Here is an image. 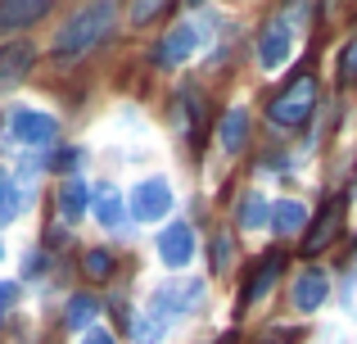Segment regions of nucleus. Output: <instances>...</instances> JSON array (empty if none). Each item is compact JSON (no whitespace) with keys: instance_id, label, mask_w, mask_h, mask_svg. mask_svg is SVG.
I'll return each instance as SVG.
<instances>
[{"instance_id":"obj_15","label":"nucleus","mask_w":357,"mask_h":344,"mask_svg":"<svg viewBox=\"0 0 357 344\" xmlns=\"http://www.w3.org/2000/svg\"><path fill=\"white\" fill-rule=\"evenodd\" d=\"M91 213L100 218V227H105V231H118L122 222H127V200H122L114 186H100V190L91 195Z\"/></svg>"},{"instance_id":"obj_26","label":"nucleus","mask_w":357,"mask_h":344,"mask_svg":"<svg viewBox=\"0 0 357 344\" xmlns=\"http://www.w3.org/2000/svg\"><path fill=\"white\" fill-rule=\"evenodd\" d=\"M82 344H118V340H114V331H91Z\"/></svg>"},{"instance_id":"obj_2","label":"nucleus","mask_w":357,"mask_h":344,"mask_svg":"<svg viewBox=\"0 0 357 344\" xmlns=\"http://www.w3.org/2000/svg\"><path fill=\"white\" fill-rule=\"evenodd\" d=\"M5 136L9 145H23V150H50L54 141H59V123H54L50 114H36V109H9L5 118Z\"/></svg>"},{"instance_id":"obj_8","label":"nucleus","mask_w":357,"mask_h":344,"mask_svg":"<svg viewBox=\"0 0 357 344\" xmlns=\"http://www.w3.org/2000/svg\"><path fill=\"white\" fill-rule=\"evenodd\" d=\"M158 258L167 267H185L195 258V227L190 222H172V227L158 236Z\"/></svg>"},{"instance_id":"obj_3","label":"nucleus","mask_w":357,"mask_h":344,"mask_svg":"<svg viewBox=\"0 0 357 344\" xmlns=\"http://www.w3.org/2000/svg\"><path fill=\"white\" fill-rule=\"evenodd\" d=\"M312 105H317V77L312 73H298V77L267 105V118L276 127H298V123H307Z\"/></svg>"},{"instance_id":"obj_24","label":"nucleus","mask_w":357,"mask_h":344,"mask_svg":"<svg viewBox=\"0 0 357 344\" xmlns=\"http://www.w3.org/2000/svg\"><path fill=\"white\" fill-rule=\"evenodd\" d=\"M14 304H18V281H0V327L14 313Z\"/></svg>"},{"instance_id":"obj_22","label":"nucleus","mask_w":357,"mask_h":344,"mask_svg":"<svg viewBox=\"0 0 357 344\" xmlns=\"http://www.w3.org/2000/svg\"><path fill=\"white\" fill-rule=\"evenodd\" d=\"M340 82H344V87H353V82H357V36H353L349 45H344V59H340Z\"/></svg>"},{"instance_id":"obj_16","label":"nucleus","mask_w":357,"mask_h":344,"mask_svg":"<svg viewBox=\"0 0 357 344\" xmlns=\"http://www.w3.org/2000/svg\"><path fill=\"white\" fill-rule=\"evenodd\" d=\"M303 227H307V204H298V200L271 204V231L276 236H298Z\"/></svg>"},{"instance_id":"obj_20","label":"nucleus","mask_w":357,"mask_h":344,"mask_svg":"<svg viewBox=\"0 0 357 344\" xmlns=\"http://www.w3.org/2000/svg\"><path fill=\"white\" fill-rule=\"evenodd\" d=\"M231 263H236V245H231V236L227 231H218L213 236V272H231Z\"/></svg>"},{"instance_id":"obj_23","label":"nucleus","mask_w":357,"mask_h":344,"mask_svg":"<svg viewBox=\"0 0 357 344\" xmlns=\"http://www.w3.org/2000/svg\"><path fill=\"white\" fill-rule=\"evenodd\" d=\"M158 14H167L163 0H136V5H131V18H136V23H149V18H158Z\"/></svg>"},{"instance_id":"obj_21","label":"nucleus","mask_w":357,"mask_h":344,"mask_svg":"<svg viewBox=\"0 0 357 344\" xmlns=\"http://www.w3.org/2000/svg\"><path fill=\"white\" fill-rule=\"evenodd\" d=\"M82 263H86V276H96V281H105V276L114 272V254H109V249H91Z\"/></svg>"},{"instance_id":"obj_9","label":"nucleus","mask_w":357,"mask_h":344,"mask_svg":"<svg viewBox=\"0 0 357 344\" xmlns=\"http://www.w3.org/2000/svg\"><path fill=\"white\" fill-rule=\"evenodd\" d=\"M27 200H32V186L14 168H0V227H9V222L27 209Z\"/></svg>"},{"instance_id":"obj_5","label":"nucleus","mask_w":357,"mask_h":344,"mask_svg":"<svg viewBox=\"0 0 357 344\" xmlns=\"http://www.w3.org/2000/svg\"><path fill=\"white\" fill-rule=\"evenodd\" d=\"M32 63H36L32 41H5L0 45V96H9V91L32 73Z\"/></svg>"},{"instance_id":"obj_4","label":"nucleus","mask_w":357,"mask_h":344,"mask_svg":"<svg viewBox=\"0 0 357 344\" xmlns=\"http://www.w3.org/2000/svg\"><path fill=\"white\" fill-rule=\"evenodd\" d=\"M131 218L136 222H158V218H167V209H172V186L163 181V177H149V181H140L136 190H131Z\"/></svg>"},{"instance_id":"obj_7","label":"nucleus","mask_w":357,"mask_h":344,"mask_svg":"<svg viewBox=\"0 0 357 344\" xmlns=\"http://www.w3.org/2000/svg\"><path fill=\"white\" fill-rule=\"evenodd\" d=\"M340 227H344V200H331L312 218V227H307V236H303V245H298V249H303V254H321V249L340 236Z\"/></svg>"},{"instance_id":"obj_10","label":"nucleus","mask_w":357,"mask_h":344,"mask_svg":"<svg viewBox=\"0 0 357 344\" xmlns=\"http://www.w3.org/2000/svg\"><path fill=\"white\" fill-rule=\"evenodd\" d=\"M326 294H331V276L317 272V267H307V272L294 281V294H289V299H294V313H317L326 304Z\"/></svg>"},{"instance_id":"obj_11","label":"nucleus","mask_w":357,"mask_h":344,"mask_svg":"<svg viewBox=\"0 0 357 344\" xmlns=\"http://www.w3.org/2000/svg\"><path fill=\"white\" fill-rule=\"evenodd\" d=\"M285 59H289V27L280 18H271L258 36V63L262 68H280Z\"/></svg>"},{"instance_id":"obj_19","label":"nucleus","mask_w":357,"mask_h":344,"mask_svg":"<svg viewBox=\"0 0 357 344\" xmlns=\"http://www.w3.org/2000/svg\"><path fill=\"white\" fill-rule=\"evenodd\" d=\"M271 222V204L262 200V195H244V204H240V227L244 231H258V227H267Z\"/></svg>"},{"instance_id":"obj_25","label":"nucleus","mask_w":357,"mask_h":344,"mask_svg":"<svg viewBox=\"0 0 357 344\" xmlns=\"http://www.w3.org/2000/svg\"><path fill=\"white\" fill-rule=\"evenodd\" d=\"M77 163H82V154H77V150H59V154L50 159V168H59V172H73Z\"/></svg>"},{"instance_id":"obj_17","label":"nucleus","mask_w":357,"mask_h":344,"mask_svg":"<svg viewBox=\"0 0 357 344\" xmlns=\"http://www.w3.org/2000/svg\"><path fill=\"white\" fill-rule=\"evenodd\" d=\"M244 145H249V114L244 109H227V118H222V150L240 154Z\"/></svg>"},{"instance_id":"obj_6","label":"nucleus","mask_w":357,"mask_h":344,"mask_svg":"<svg viewBox=\"0 0 357 344\" xmlns=\"http://www.w3.org/2000/svg\"><path fill=\"white\" fill-rule=\"evenodd\" d=\"M195 45H199L195 23H172L167 36L158 41V50H154V63H158V68H176V63H185L195 54Z\"/></svg>"},{"instance_id":"obj_18","label":"nucleus","mask_w":357,"mask_h":344,"mask_svg":"<svg viewBox=\"0 0 357 344\" xmlns=\"http://www.w3.org/2000/svg\"><path fill=\"white\" fill-rule=\"evenodd\" d=\"M96 317H100V299H96V294L82 290V294H73V299H68V313H63L68 331H86Z\"/></svg>"},{"instance_id":"obj_1","label":"nucleus","mask_w":357,"mask_h":344,"mask_svg":"<svg viewBox=\"0 0 357 344\" xmlns=\"http://www.w3.org/2000/svg\"><path fill=\"white\" fill-rule=\"evenodd\" d=\"M114 23H118V5H105V0H100V5L77 9V14L59 27V36H54V59L73 63V59H82V54H91L114 32Z\"/></svg>"},{"instance_id":"obj_13","label":"nucleus","mask_w":357,"mask_h":344,"mask_svg":"<svg viewBox=\"0 0 357 344\" xmlns=\"http://www.w3.org/2000/svg\"><path fill=\"white\" fill-rule=\"evenodd\" d=\"M50 14V0H5L0 5V32H18L27 23H41Z\"/></svg>"},{"instance_id":"obj_12","label":"nucleus","mask_w":357,"mask_h":344,"mask_svg":"<svg viewBox=\"0 0 357 344\" xmlns=\"http://www.w3.org/2000/svg\"><path fill=\"white\" fill-rule=\"evenodd\" d=\"M280 267H285V258H280V254H267L258 267H253V276L244 281V290H240V308H253V304H258L262 294H267L271 285H276Z\"/></svg>"},{"instance_id":"obj_14","label":"nucleus","mask_w":357,"mask_h":344,"mask_svg":"<svg viewBox=\"0 0 357 344\" xmlns=\"http://www.w3.org/2000/svg\"><path fill=\"white\" fill-rule=\"evenodd\" d=\"M86 213H91L86 181H82V177H63V186H59V218L63 222H82Z\"/></svg>"}]
</instances>
